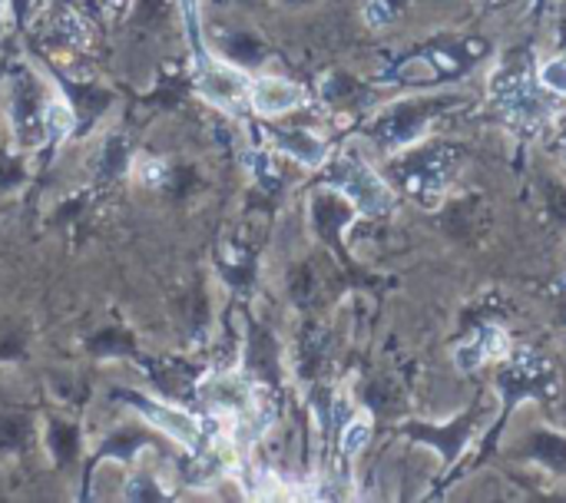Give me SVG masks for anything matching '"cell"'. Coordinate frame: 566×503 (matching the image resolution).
Wrapping results in <instances>:
<instances>
[{"mask_svg":"<svg viewBox=\"0 0 566 503\" xmlns=\"http://www.w3.org/2000/svg\"><path fill=\"white\" fill-rule=\"evenodd\" d=\"M146 415H149L163 431H169L176 441H182V444H196V438H199V425H196L189 415H182V411H169V408H146Z\"/></svg>","mask_w":566,"mask_h":503,"instance_id":"obj_5","label":"cell"},{"mask_svg":"<svg viewBox=\"0 0 566 503\" xmlns=\"http://www.w3.org/2000/svg\"><path fill=\"white\" fill-rule=\"evenodd\" d=\"M275 143H279L289 156H295L298 163H305V166H318V163H325V156H328L325 143H318V139L308 136V133H275Z\"/></svg>","mask_w":566,"mask_h":503,"instance_id":"obj_4","label":"cell"},{"mask_svg":"<svg viewBox=\"0 0 566 503\" xmlns=\"http://www.w3.org/2000/svg\"><path fill=\"white\" fill-rule=\"evenodd\" d=\"M335 182L342 186V192L355 202V209L361 216H381L391 209V189L361 159H342L335 169Z\"/></svg>","mask_w":566,"mask_h":503,"instance_id":"obj_1","label":"cell"},{"mask_svg":"<svg viewBox=\"0 0 566 503\" xmlns=\"http://www.w3.org/2000/svg\"><path fill=\"white\" fill-rule=\"evenodd\" d=\"M302 99H305V93H302V86H295L292 80H275V76H269V80H259V83L252 86V103H255V109H259L262 116L289 113V109H295Z\"/></svg>","mask_w":566,"mask_h":503,"instance_id":"obj_3","label":"cell"},{"mask_svg":"<svg viewBox=\"0 0 566 503\" xmlns=\"http://www.w3.org/2000/svg\"><path fill=\"white\" fill-rule=\"evenodd\" d=\"M507 352H511V335L504 328H497V325H484L468 345H461L454 352V365L461 371H474V368H481L488 361H501Z\"/></svg>","mask_w":566,"mask_h":503,"instance_id":"obj_2","label":"cell"},{"mask_svg":"<svg viewBox=\"0 0 566 503\" xmlns=\"http://www.w3.org/2000/svg\"><path fill=\"white\" fill-rule=\"evenodd\" d=\"M368 441H371V418H368V415L352 418L348 428L342 431V451H345L348 458H355V454H361V451L368 448Z\"/></svg>","mask_w":566,"mask_h":503,"instance_id":"obj_6","label":"cell"},{"mask_svg":"<svg viewBox=\"0 0 566 503\" xmlns=\"http://www.w3.org/2000/svg\"><path fill=\"white\" fill-rule=\"evenodd\" d=\"M541 86L554 96H566V56H551L541 63V73H537Z\"/></svg>","mask_w":566,"mask_h":503,"instance_id":"obj_7","label":"cell"}]
</instances>
